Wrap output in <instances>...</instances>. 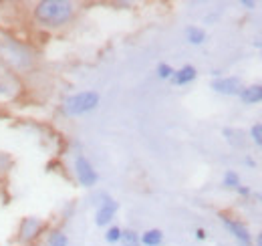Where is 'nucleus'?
I'll return each mask as SVG.
<instances>
[{
    "label": "nucleus",
    "mask_w": 262,
    "mask_h": 246,
    "mask_svg": "<svg viewBox=\"0 0 262 246\" xmlns=\"http://www.w3.org/2000/svg\"><path fill=\"white\" fill-rule=\"evenodd\" d=\"M77 6L69 0H40L33 6V20L47 31H59L73 23Z\"/></svg>",
    "instance_id": "1"
},
{
    "label": "nucleus",
    "mask_w": 262,
    "mask_h": 246,
    "mask_svg": "<svg viewBox=\"0 0 262 246\" xmlns=\"http://www.w3.org/2000/svg\"><path fill=\"white\" fill-rule=\"evenodd\" d=\"M101 103V95L97 91H79L69 95L63 101V113L67 117H81L95 111Z\"/></svg>",
    "instance_id": "2"
},
{
    "label": "nucleus",
    "mask_w": 262,
    "mask_h": 246,
    "mask_svg": "<svg viewBox=\"0 0 262 246\" xmlns=\"http://www.w3.org/2000/svg\"><path fill=\"white\" fill-rule=\"evenodd\" d=\"M0 57L14 71H27L33 65V55L29 49L12 38H0Z\"/></svg>",
    "instance_id": "3"
},
{
    "label": "nucleus",
    "mask_w": 262,
    "mask_h": 246,
    "mask_svg": "<svg viewBox=\"0 0 262 246\" xmlns=\"http://www.w3.org/2000/svg\"><path fill=\"white\" fill-rule=\"evenodd\" d=\"M45 228H47V224H45V220H40V218H34V216L20 218L18 228H16V242L25 246L34 244V242L42 236Z\"/></svg>",
    "instance_id": "4"
},
{
    "label": "nucleus",
    "mask_w": 262,
    "mask_h": 246,
    "mask_svg": "<svg viewBox=\"0 0 262 246\" xmlns=\"http://www.w3.org/2000/svg\"><path fill=\"white\" fill-rule=\"evenodd\" d=\"M73 174L77 178V182L83 188H93L99 182V174L95 170V166L85 157L83 154H79L73 161Z\"/></svg>",
    "instance_id": "5"
},
{
    "label": "nucleus",
    "mask_w": 262,
    "mask_h": 246,
    "mask_svg": "<svg viewBox=\"0 0 262 246\" xmlns=\"http://www.w3.org/2000/svg\"><path fill=\"white\" fill-rule=\"evenodd\" d=\"M220 220H222L224 228L234 236L238 246H252V234H250V230L246 228L244 222H240V220H236L228 214H220Z\"/></svg>",
    "instance_id": "6"
},
{
    "label": "nucleus",
    "mask_w": 262,
    "mask_h": 246,
    "mask_svg": "<svg viewBox=\"0 0 262 246\" xmlns=\"http://www.w3.org/2000/svg\"><path fill=\"white\" fill-rule=\"evenodd\" d=\"M101 198H103V200L99 202L97 212H95V224L101 226V228H107V226H111L113 218H115V214H117L119 204H117L111 196H107V194H103Z\"/></svg>",
    "instance_id": "7"
},
{
    "label": "nucleus",
    "mask_w": 262,
    "mask_h": 246,
    "mask_svg": "<svg viewBox=\"0 0 262 246\" xmlns=\"http://www.w3.org/2000/svg\"><path fill=\"white\" fill-rule=\"evenodd\" d=\"M212 89L218 95H226V97H236L242 91V81L238 77H218L212 81Z\"/></svg>",
    "instance_id": "8"
},
{
    "label": "nucleus",
    "mask_w": 262,
    "mask_h": 246,
    "mask_svg": "<svg viewBox=\"0 0 262 246\" xmlns=\"http://www.w3.org/2000/svg\"><path fill=\"white\" fill-rule=\"evenodd\" d=\"M198 77V69L194 65H184V67H180V69H176L173 71V75H171V83L176 85V87H184V85H190L192 81H196Z\"/></svg>",
    "instance_id": "9"
},
{
    "label": "nucleus",
    "mask_w": 262,
    "mask_h": 246,
    "mask_svg": "<svg viewBox=\"0 0 262 246\" xmlns=\"http://www.w3.org/2000/svg\"><path fill=\"white\" fill-rule=\"evenodd\" d=\"M240 101L244 105H254V103H260L262 101V85H248V87H242L240 91Z\"/></svg>",
    "instance_id": "10"
},
{
    "label": "nucleus",
    "mask_w": 262,
    "mask_h": 246,
    "mask_svg": "<svg viewBox=\"0 0 262 246\" xmlns=\"http://www.w3.org/2000/svg\"><path fill=\"white\" fill-rule=\"evenodd\" d=\"M141 246H162L164 244V232L160 228H149L143 234H139Z\"/></svg>",
    "instance_id": "11"
},
{
    "label": "nucleus",
    "mask_w": 262,
    "mask_h": 246,
    "mask_svg": "<svg viewBox=\"0 0 262 246\" xmlns=\"http://www.w3.org/2000/svg\"><path fill=\"white\" fill-rule=\"evenodd\" d=\"M222 135L226 137L232 148H244L246 146V135L240 131V129H234V127H224L222 129Z\"/></svg>",
    "instance_id": "12"
},
{
    "label": "nucleus",
    "mask_w": 262,
    "mask_h": 246,
    "mask_svg": "<svg viewBox=\"0 0 262 246\" xmlns=\"http://www.w3.org/2000/svg\"><path fill=\"white\" fill-rule=\"evenodd\" d=\"M186 40L190 43V45H204L206 43V31L202 29V27H196V25H190V27H186Z\"/></svg>",
    "instance_id": "13"
},
{
    "label": "nucleus",
    "mask_w": 262,
    "mask_h": 246,
    "mask_svg": "<svg viewBox=\"0 0 262 246\" xmlns=\"http://www.w3.org/2000/svg\"><path fill=\"white\" fill-rule=\"evenodd\" d=\"M119 242H121V246H141L139 234H137L135 230H131V228L121 232V240H119Z\"/></svg>",
    "instance_id": "14"
},
{
    "label": "nucleus",
    "mask_w": 262,
    "mask_h": 246,
    "mask_svg": "<svg viewBox=\"0 0 262 246\" xmlns=\"http://www.w3.org/2000/svg\"><path fill=\"white\" fill-rule=\"evenodd\" d=\"M222 186L228 188V190H236L240 186V176L234 170H226L224 172V178H222Z\"/></svg>",
    "instance_id": "15"
},
{
    "label": "nucleus",
    "mask_w": 262,
    "mask_h": 246,
    "mask_svg": "<svg viewBox=\"0 0 262 246\" xmlns=\"http://www.w3.org/2000/svg\"><path fill=\"white\" fill-rule=\"evenodd\" d=\"M121 228L119 226H115V224H111V226H107V230H105V240L109 242V244H117L119 240H121Z\"/></svg>",
    "instance_id": "16"
},
{
    "label": "nucleus",
    "mask_w": 262,
    "mask_h": 246,
    "mask_svg": "<svg viewBox=\"0 0 262 246\" xmlns=\"http://www.w3.org/2000/svg\"><path fill=\"white\" fill-rule=\"evenodd\" d=\"M49 246H69V236L63 230H55L49 236Z\"/></svg>",
    "instance_id": "17"
},
{
    "label": "nucleus",
    "mask_w": 262,
    "mask_h": 246,
    "mask_svg": "<svg viewBox=\"0 0 262 246\" xmlns=\"http://www.w3.org/2000/svg\"><path fill=\"white\" fill-rule=\"evenodd\" d=\"M173 71H176V69H173L171 65H167V63H160V65H158V69H156L158 77H160V79H164V81H169V79H171Z\"/></svg>",
    "instance_id": "18"
},
{
    "label": "nucleus",
    "mask_w": 262,
    "mask_h": 246,
    "mask_svg": "<svg viewBox=\"0 0 262 246\" xmlns=\"http://www.w3.org/2000/svg\"><path fill=\"white\" fill-rule=\"evenodd\" d=\"M250 139L256 144V148H262V123H254L250 127Z\"/></svg>",
    "instance_id": "19"
},
{
    "label": "nucleus",
    "mask_w": 262,
    "mask_h": 246,
    "mask_svg": "<svg viewBox=\"0 0 262 246\" xmlns=\"http://www.w3.org/2000/svg\"><path fill=\"white\" fill-rule=\"evenodd\" d=\"M14 91V87H12V83L8 81V79H2L0 77V99H6V97H10Z\"/></svg>",
    "instance_id": "20"
},
{
    "label": "nucleus",
    "mask_w": 262,
    "mask_h": 246,
    "mask_svg": "<svg viewBox=\"0 0 262 246\" xmlns=\"http://www.w3.org/2000/svg\"><path fill=\"white\" fill-rule=\"evenodd\" d=\"M234 192H236V194H240V196H244V198L252 196V190H250V188H246V186H242V184L238 186V188H236Z\"/></svg>",
    "instance_id": "21"
},
{
    "label": "nucleus",
    "mask_w": 262,
    "mask_h": 246,
    "mask_svg": "<svg viewBox=\"0 0 262 246\" xmlns=\"http://www.w3.org/2000/svg\"><path fill=\"white\" fill-rule=\"evenodd\" d=\"M240 4H242L246 10H254V8H256V2H252V0H240Z\"/></svg>",
    "instance_id": "22"
},
{
    "label": "nucleus",
    "mask_w": 262,
    "mask_h": 246,
    "mask_svg": "<svg viewBox=\"0 0 262 246\" xmlns=\"http://www.w3.org/2000/svg\"><path fill=\"white\" fill-rule=\"evenodd\" d=\"M196 238L198 240H206L208 238V232L204 228H196Z\"/></svg>",
    "instance_id": "23"
},
{
    "label": "nucleus",
    "mask_w": 262,
    "mask_h": 246,
    "mask_svg": "<svg viewBox=\"0 0 262 246\" xmlns=\"http://www.w3.org/2000/svg\"><path fill=\"white\" fill-rule=\"evenodd\" d=\"M244 161H246V166H250V168H256V161H254L252 157H246Z\"/></svg>",
    "instance_id": "24"
},
{
    "label": "nucleus",
    "mask_w": 262,
    "mask_h": 246,
    "mask_svg": "<svg viewBox=\"0 0 262 246\" xmlns=\"http://www.w3.org/2000/svg\"><path fill=\"white\" fill-rule=\"evenodd\" d=\"M254 47H258V49H260V55H262V38L254 40Z\"/></svg>",
    "instance_id": "25"
},
{
    "label": "nucleus",
    "mask_w": 262,
    "mask_h": 246,
    "mask_svg": "<svg viewBox=\"0 0 262 246\" xmlns=\"http://www.w3.org/2000/svg\"><path fill=\"white\" fill-rule=\"evenodd\" d=\"M256 246H262V232L256 236Z\"/></svg>",
    "instance_id": "26"
}]
</instances>
